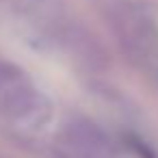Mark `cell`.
<instances>
[{
	"instance_id": "6da1fadb",
	"label": "cell",
	"mask_w": 158,
	"mask_h": 158,
	"mask_svg": "<svg viewBox=\"0 0 158 158\" xmlns=\"http://www.w3.org/2000/svg\"><path fill=\"white\" fill-rule=\"evenodd\" d=\"M46 115V100L33 80L13 63L0 61V117L31 126Z\"/></svg>"
},
{
	"instance_id": "7a4b0ae2",
	"label": "cell",
	"mask_w": 158,
	"mask_h": 158,
	"mask_svg": "<svg viewBox=\"0 0 158 158\" xmlns=\"http://www.w3.org/2000/svg\"><path fill=\"white\" fill-rule=\"evenodd\" d=\"M110 22L123 50H128L134 59L147 61L158 54V28L145 11L121 2L110 9Z\"/></svg>"
},
{
	"instance_id": "3957f363",
	"label": "cell",
	"mask_w": 158,
	"mask_h": 158,
	"mask_svg": "<svg viewBox=\"0 0 158 158\" xmlns=\"http://www.w3.org/2000/svg\"><path fill=\"white\" fill-rule=\"evenodd\" d=\"M67 141L82 158H115V149L106 134L91 121L74 119L67 123Z\"/></svg>"
}]
</instances>
